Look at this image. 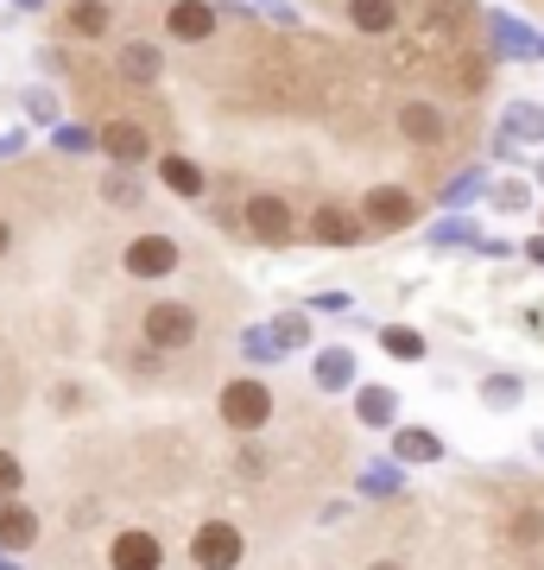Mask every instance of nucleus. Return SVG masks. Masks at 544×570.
<instances>
[{
	"label": "nucleus",
	"mask_w": 544,
	"mask_h": 570,
	"mask_svg": "<svg viewBox=\"0 0 544 570\" xmlns=\"http://www.w3.org/2000/svg\"><path fill=\"white\" fill-rule=\"evenodd\" d=\"M140 336H146V348H159V355H178V348H190V343L202 336V311H197V305H184V298H159V305H146Z\"/></svg>",
	"instance_id": "1"
},
{
	"label": "nucleus",
	"mask_w": 544,
	"mask_h": 570,
	"mask_svg": "<svg viewBox=\"0 0 544 570\" xmlns=\"http://www.w3.org/2000/svg\"><path fill=\"white\" fill-rule=\"evenodd\" d=\"M216 412H222V425L235 431V438H260L266 419H273V387H266L260 374H241V381H228L222 387Z\"/></svg>",
	"instance_id": "2"
},
{
	"label": "nucleus",
	"mask_w": 544,
	"mask_h": 570,
	"mask_svg": "<svg viewBox=\"0 0 544 570\" xmlns=\"http://www.w3.org/2000/svg\"><path fill=\"white\" fill-rule=\"evenodd\" d=\"M241 228L260 247H285V242H298V209L285 204L279 190H254L241 204Z\"/></svg>",
	"instance_id": "3"
},
{
	"label": "nucleus",
	"mask_w": 544,
	"mask_h": 570,
	"mask_svg": "<svg viewBox=\"0 0 544 570\" xmlns=\"http://www.w3.org/2000/svg\"><path fill=\"white\" fill-rule=\"evenodd\" d=\"M190 564L197 570H241L247 564V532L235 520H202L190 532Z\"/></svg>",
	"instance_id": "4"
},
{
	"label": "nucleus",
	"mask_w": 544,
	"mask_h": 570,
	"mask_svg": "<svg viewBox=\"0 0 544 570\" xmlns=\"http://www.w3.org/2000/svg\"><path fill=\"white\" fill-rule=\"evenodd\" d=\"M362 223L374 228V235L412 228V223H418V197H412V190H399V184H374V190L362 197Z\"/></svg>",
	"instance_id": "5"
},
{
	"label": "nucleus",
	"mask_w": 544,
	"mask_h": 570,
	"mask_svg": "<svg viewBox=\"0 0 544 570\" xmlns=\"http://www.w3.org/2000/svg\"><path fill=\"white\" fill-rule=\"evenodd\" d=\"M121 266L133 273V279H171L184 266V247L171 242V235H133L121 254Z\"/></svg>",
	"instance_id": "6"
},
{
	"label": "nucleus",
	"mask_w": 544,
	"mask_h": 570,
	"mask_svg": "<svg viewBox=\"0 0 544 570\" xmlns=\"http://www.w3.org/2000/svg\"><path fill=\"white\" fill-rule=\"evenodd\" d=\"M108 570H165V539L152 527H121L108 539Z\"/></svg>",
	"instance_id": "7"
},
{
	"label": "nucleus",
	"mask_w": 544,
	"mask_h": 570,
	"mask_svg": "<svg viewBox=\"0 0 544 570\" xmlns=\"http://www.w3.org/2000/svg\"><path fill=\"white\" fill-rule=\"evenodd\" d=\"M310 242H323V247H362V242H367L362 209H348V204H317V209H310Z\"/></svg>",
	"instance_id": "8"
},
{
	"label": "nucleus",
	"mask_w": 544,
	"mask_h": 570,
	"mask_svg": "<svg viewBox=\"0 0 544 570\" xmlns=\"http://www.w3.org/2000/svg\"><path fill=\"white\" fill-rule=\"evenodd\" d=\"M216 26H222V13H216L209 0H171V13H165V32L178 45H209Z\"/></svg>",
	"instance_id": "9"
},
{
	"label": "nucleus",
	"mask_w": 544,
	"mask_h": 570,
	"mask_svg": "<svg viewBox=\"0 0 544 570\" xmlns=\"http://www.w3.org/2000/svg\"><path fill=\"white\" fill-rule=\"evenodd\" d=\"M96 146H101L115 165H146V159H152V134H146L140 121H108V127L96 134Z\"/></svg>",
	"instance_id": "10"
},
{
	"label": "nucleus",
	"mask_w": 544,
	"mask_h": 570,
	"mask_svg": "<svg viewBox=\"0 0 544 570\" xmlns=\"http://www.w3.org/2000/svg\"><path fill=\"white\" fill-rule=\"evenodd\" d=\"M393 121H399V134L412 146H444L449 140V121H444V108H437V102H399Z\"/></svg>",
	"instance_id": "11"
},
{
	"label": "nucleus",
	"mask_w": 544,
	"mask_h": 570,
	"mask_svg": "<svg viewBox=\"0 0 544 570\" xmlns=\"http://www.w3.org/2000/svg\"><path fill=\"white\" fill-rule=\"evenodd\" d=\"M39 539H44L39 508H26V501H0V551H32Z\"/></svg>",
	"instance_id": "12"
},
{
	"label": "nucleus",
	"mask_w": 544,
	"mask_h": 570,
	"mask_svg": "<svg viewBox=\"0 0 544 570\" xmlns=\"http://www.w3.org/2000/svg\"><path fill=\"white\" fill-rule=\"evenodd\" d=\"M108 26H115V7L108 0H70L63 7V32L70 39H108Z\"/></svg>",
	"instance_id": "13"
},
{
	"label": "nucleus",
	"mask_w": 544,
	"mask_h": 570,
	"mask_svg": "<svg viewBox=\"0 0 544 570\" xmlns=\"http://www.w3.org/2000/svg\"><path fill=\"white\" fill-rule=\"evenodd\" d=\"M348 26L362 39H386V32H399V0H348Z\"/></svg>",
	"instance_id": "14"
},
{
	"label": "nucleus",
	"mask_w": 544,
	"mask_h": 570,
	"mask_svg": "<svg viewBox=\"0 0 544 570\" xmlns=\"http://www.w3.org/2000/svg\"><path fill=\"white\" fill-rule=\"evenodd\" d=\"M159 184L171 190V197H184V204H197L202 190H209V178H202V165H190L184 153H165V159H159Z\"/></svg>",
	"instance_id": "15"
},
{
	"label": "nucleus",
	"mask_w": 544,
	"mask_h": 570,
	"mask_svg": "<svg viewBox=\"0 0 544 570\" xmlns=\"http://www.w3.org/2000/svg\"><path fill=\"white\" fill-rule=\"evenodd\" d=\"M393 456H399V463H437V456H444V438L431 425H399L393 431Z\"/></svg>",
	"instance_id": "16"
},
{
	"label": "nucleus",
	"mask_w": 544,
	"mask_h": 570,
	"mask_svg": "<svg viewBox=\"0 0 544 570\" xmlns=\"http://www.w3.org/2000/svg\"><path fill=\"white\" fill-rule=\"evenodd\" d=\"M121 77L127 82H133V89H146V82H159L165 77V51H159V45H127V51H121Z\"/></svg>",
	"instance_id": "17"
},
{
	"label": "nucleus",
	"mask_w": 544,
	"mask_h": 570,
	"mask_svg": "<svg viewBox=\"0 0 544 570\" xmlns=\"http://www.w3.org/2000/svg\"><path fill=\"white\" fill-rule=\"evenodd\" d=\"M348 381H355V355H348V348H323V355H317V387L323 393H343Z\"/></svg>",
	"instance_id": "18"
},
{
	"label": "nucleus",
	"mask_w": 544,
	"mask_h": 570,
	"mask_svg": "<svg viewBox=\"0 0 544 570\" xmlns=\"http://www.w3.org/2000/svg\"><path fill=\"white\" fill-rule=\"evenodd\" d=\"M506 539L520 551H538L544 546V508H513L506 513Z\"/></svg>",
	"instance_id": "19"
},
{
	"label": "nucleus",
	"mask_w": 544,
	"mask_h": 570,
	"mask_svg": "<svg viewBox=\"0 0 544 570\" xmlns=\"http://www.w3.org/2000/svg\"><path fill=\"white\" fill-rule=\"evenodd\" d=\"M355 419H362V425H393V419H399V400H393V387H362V400H355Z\"/></svg>",
	"instance_id": "20"
},
{
	"label": "nucleus",
	"mask_w": 544,
	"mask_h": 570,
	"mask_svg": "<svg viewBox=\"0 0 544 570\" xmlns=\"http://www.w3.org/2000/svg\"><path fill=\"white\" fill-rule=\"evenodd\" d=\"M380 348L393 355V362H424V348H431V343H424L412 324H386L380 330Z\"/></svg>",
	"instance_id": "21"
},
{
	"label": "nucleus",
	"mask_w": 544,
	"mask_h": 570,
	"mask_svg": "<svg viewBox=\"0 0 544 570\" xmlns=\"http://www.w3.org/2000/svg\"><path fill=\"white\" fill-rule=\"evenodd\" d=\"M101 197H108L115 209H133V204L146 197V190H140L133 178H127V171H108V178H101Z\"/></svg>",
	"instance_id": "22"
},
{
	"label": "nucleus",
	"mask_w": 544,
	"mask_h": 570,
	"mask_svg": "<svg viewBox=\"0 0 544 570\" xmlns=\"http://www.w3.org/2000/svg\"><path fill=\"white\" fill-rule=\"evenodd\" d=\"M506 134H513V140H544V115L538 108H506Z\"/></svg>",
	"instance_id": "23"
},
{
	"label": "nucleus",
	"mask_w": 544,
	"mask_h": 570,
	"mask_svg": "<svg viewBox=\"0 0 544 570\" xmlns=\"http://www.w3.org/2000/svg\"><path fill=\"white\" fill-rule=\"evenodd\" d=\"M482 400L494 412H506V406H520V381L513 374H487V387H482Z\"/></svg>",
	"instance_id": "24"
},
{
	"label": "nucleus",
	"mask_w": 544,
	"mask_h": 570,
	"mask_svg": "<svg viewBox=\"0 0 544 570\" xmlns=\"http://www.w3.org/2000/svg\"><path fill=\"white\" fill-rule=\"evenodd\" d=\"M20 489H26V463L13 450H0V501H20Z\"/></svg>",
	"instance_id": "25"
},
{
	"label": "nucleus",
	"mask_w": 544,
	"mask_h": 570,
	"mask_svg": "<svg viewBox=\"0 0 544 570\" xmlns=\"http://www.w3.org/2000/svg\"><path fill=\"white\" fill-rule=\"evenodd\" d=\"M304 336H310V317H304V311H285L279 324H273V343H279V348L304 343Z\"/></svg>",
	"instance_id": "26"
},
{
	"label": "nucleus",
	"mask_w": 544,
	"mask_h": 570,
	"mask_svg": "<svg viewBox=\"0 0 544 570\" xmlns=\"http://www.w3.org/2000/svg\"><path fill=\"white\" fill-rule=\"evenodd\" d=\"M482 77H487L482 63H463V82H456V89H463V96H482Z\"/></svg>",
	"instance_id": "27"
},
{
	"label": "nucleus",
	"mask_w": 544,
	"mask_h": 570,
	"mask_svg": "<svg viewBox=\"0 0 544 570\" xmlns=\"http://www.w3.org/2000/svg\"><path fill=\"white\" fill-rule=\"evenodd\" d=\"M235 469H241V475H254V482H260V475H266V456H260V450H241V463H235Z\"/></svg>",
	"instance_id": "28"
},
{
	"label": "nucleus",
	"mask_w": 544,
	"mask_h": 570,
	"mask_svg": "<svg viewBox=\"0 0 544 570\" xmlns=\"http://www.w3.org/2000/svg\"><path fill=\"white\" fill-rule=\"evenodd\" d=\"M494 204H501V209H525V190H520V184H506V190L494 197Z\"/></svg>",
	"instance_id": "29"
},
{
	"label": "nucleus",
	"mask_w": 544,
	"mask_h": 570,
	"mask_svg": "<svg viewBox=\"0 0 544 570\" xmlns=\"http://www.w3.org/2000/svg\"><path fill=\"white\" fill-rule=\"evenodd\" d=\"M7 254H13V223L0 216V261H7Z\"/></svg>",
	"instance_id": "30"
},
{
	"label": "nucleus",
	"mask_w": 544,
	"mask_h": 570,
	"mask_svg": "<svg viewBox=\"0 0 544 570\" xmlns=\"http://www.w3.org/2000/svg\"><path fill=\"white\" fill-rule=\"evenodd\" d=\"M367 570H405V564H399V558H374Z\"/></svg>",
	"instance_id": "31"
},
{
	"label": "nucleus",
	"mask_w": 544,
	"mask_h": 570,
	"mask_svg": "<svg viewBox=\"0 0 544 570\" xmlns=\"http://www.w3.org/2000/svg\"><path fill=\"white\" fill-rule=\"evenodd\" d=\"M532 261H538V266H544V242H532Z\"/></svg>",
	"instance_id": "32"
},
{
	"label": "nucleus",
	"mask_w": 544,
	"mask_h": 570,
	"mask_svg": "<svg viewBox=\"0 0 544 570\" xmlns=\"http://www.w3.org/2000/svg\"><path fill=\"white\" fill-rule=\"evenodd\" d=\"M538 178H544V165H538Z\"/></svg>",
	"instance_id": "33"
}]
</instances>
